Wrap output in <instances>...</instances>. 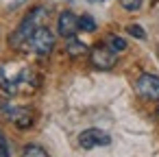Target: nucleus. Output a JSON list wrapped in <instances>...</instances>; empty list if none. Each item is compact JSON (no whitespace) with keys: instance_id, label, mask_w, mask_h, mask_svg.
I'll list each match as a JSON object with an SVG mask.
<instances>
[{"instance_id":"f257e3e1","label":"nucleus","mask_w":159,"mask_h":157,"mask_svg":"<svg viewBox=\"0 0 159 157\" xmlns=\"http://www.w3.org/2000/svg\"><path fill=\"white\" fill-rule=\"evenodd\" d=\"M0 85L9 94H24V92H33L37 85V76L33 70L29 68H20L16 70L11 76H7V72L0 70Z\"/></svg>"},{"instance_id":"f03ea898","label":"nucleus","mask_w":159,"mask_h":157,"mask_svg":"<svg viewBox=\"0 0 159 157\" xmlns=\"http://www.w3.org/2000/svg\"><path fill=\"white\" fill-rule=\"evenodd\" d=\"M46 16H48V11L44 9V7H37V9H33L22 22H20V26H18V31L11 35V46H22V44H26L29 42V37L39 29V26H44V20H46Z\"/></svg>"},{"instance_id":"7ed1b4c3","label":"nucleus","mask_w":159,"mask_h":157,"mask_svg":"<svg viewBox=\"0 0 159 157\" xmlns=\"http://www.w3.org/2000/svg\"><path fill=\"white\" fill-rule=\"evenodd\" d=\"M29 48L35 53V55H42V57H46V55H50L52 53V48H55V35L50 33V29H46V26H39L31 37H29Z\"/></svg>"},{"instance_id":"20e7f679","label":"nucleus","mask_w":159,"mask_h":157,"mask_svg":"<svg viewBox=\"0 0 159 157\" xmlns=\"http://www.w3.org/2000/svg\"><path fill=\"white\" fill-rule=\"evenodd\" d=\"M89 61L98 70H111L118 59H116V50H111L109 46H96L89 50Z\"/></svg>"},{"instance_id":"39448f33","label":"nucleus","mask_w":159,"mask_h":157,"mask_svg":"<svg viewBox=\"0 0 159 157\" xmlns=\"http://www.w3.org/2000/svg\"><path fill=\"white\" fill-rule=\"evenodd\" d=\"M135 90L146 100H159V76L157 74H142L135 83Z\"/></svg>"},{"instance_id":"423d86ee","label":"nucleus","mask_w":159,"mask_h":157,"mask_svg":"<svg viewBox=\"0 0 159 157\" xmlns=\"http://www.w3.org/2000/svg\"><path fill=\"white\" fill-rule=\"evenodd\" d=\"M109 142H111L109 133H105V131H100V129H85V131H81V135H79V146L85 148V150H92V148H96V146H105V144H109Z\"/></svg>"},{"instance_id":"0eeeda50","label":"nucleus","mask_w":159,"mask_h":157,"mask_svg":"<svg viewBox=\"0 0 159 157\" xmlns=\"http://www.w3.org/2000/svg\"><path fill=\"white\" fill-rule=\"evenodd\" d=\"M76 31H79V18L70 11H63L57 20V33L68 39V37H74Z\"/></svg>"},{"instance_id":"6e6552de","label":"nucleus","mask_w":159,"mask_h":157,"mask_svg":"<svg viewBox=\"0 0 159 157\" xmlns=\"http://www.w3.org/2000/svg\"><path fill=\"white\" fill-rule=\"evenodd\" d=\"M7 118L20 129H29L33 124V113L26 107H7Z\"/></svg>"},{"instance_id":"1a4fd4ad","label":"nucleus","mask_w":159,"mask_h":157,"mask_svg":"<svg viewBox=\"0 0 159 157\" xmlns=\"http://www.w3.org/2000/svg\"><path fill=\"white\" fill-rule=\"evenodd\" d=\"M66 53L72 57V59H79V57H83V55H87L89 53V48H87V44H83L81 39H76V37H68V44H66Z\"/></svg>"},{"instance_id":"9d476101","label":"nucleus","mask_w":159,"mask_h":157,"mask_svg":"<svg viewBox=\"0 0 159 157\" xmlns=\"http://www.w3.org/2000/svg\"><path fill=\"white\" fill-rule=\"evenodd\" d=\"M20 157H48V155H46V150H44L42 146H37V144H29V146H24V150H22Z\"/></svg>"},{"instance_id":"9b49d317","label":"nucleus","mask_w":159,"mask_h":157,"mask_svg":"<svg viewBox=\"0 0 159 157\" xmlns=\"http://www.w3.org/2000/svg\"><path fill=\"white\" fill-rule=\"evenodd\" d=\"M107 46H109L111 50L120 53V50H124V48H126V42H124L122 37H118V35H109V37H107Z\"/></svg>"},{"instance_id":"f8f14e48","label":"nucleus","mask_w":159,"mask_h":157,"mask_svg":"<svg viewBox=\"0 0 159 157\" xmlns=\"http://www.w3.org/2000/svg\"><path fill=\"white\" fill-rule=\"evenodd\" d=\"M79 29H83V31H87V33L96 31V22H94V18H89V16H81V18H79Z\"/></svg>"},{"instance_id":"ddd939ff","label":"nucleus","mask_w":159,"mask_h":157,"mask_svg":"<svg viewBox=\"0 0 159 157\" xmlns=\"http://www.w3.org/2000/svg\"><path fill=\"white\" fill-rule=\"evenodd\" d=\"M142 2H144V0H120L122 9H126V11H139Z\"/></svg>"},{"instance_id":"4468645a","label":"nucleus","mask_w":159,"mask_h":157,"mask_svg":"<svg viewBox=\"0 0 159 157\" xmlns=\"http://www.w3.org/2000/svg\"><path fill=\"white\" fill-rule=\"evenodd\" d=\"M126 31H129V35H133V37H137V39H144V37H146V33H144V29H142L139 24H129Z\"/></svg>"},{"instance_id":"2eb2a0df","label":"nucleus","mask_w":159,"mask_h":157,"mask_svg":"<svg viewBox=\"0 0 159 157\" xmlns=\"http://www.w3.org/2000/svg\"><path fill=\"white\" fill-rule=\"evenodd\" d=\"M0 157H9V146H7V140L0 133Z\"/></svg>"},{"instance_id":"dca6fc26","label":"nucleus","mask_w":159,"mask_h":157,"mask_svg":"<svg viewBox=\"0 0 159 157\" xmlns=\"http://www.w3.org/2000/svg\"><path fill=\"white\" fill-rule=\"evenodd\" d=\"M87 2H94V5H98V2H105V0H87Z\"/></svg>"},{"instance_id":"f3484780","label":"nucleus","mask_w":159,"mask_h":157,"mask_svg":"<svg viewBox=\"0 0 159 157\" xmlns=\"http://www.w3.org/2000/svg\"><path fill=\"white\" fill-rule=\"evenodd\" d=\"M157 116H159V107H157Z\"/></svg>"}]
</instances>
